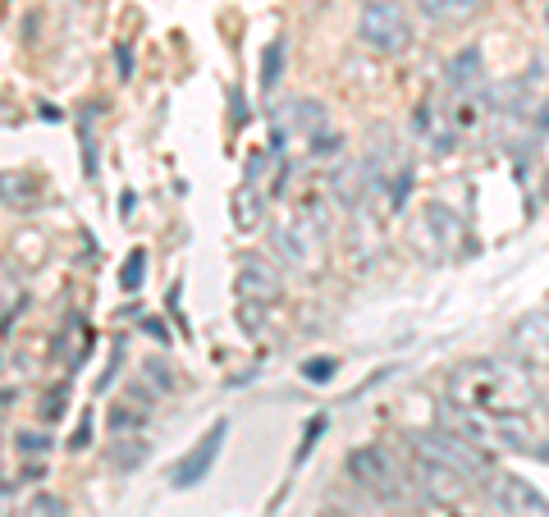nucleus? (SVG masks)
Returning a JSON list of instances; mask_svg holds the SVG:
<instances>
[{
  "mask_svg": "<svg viewBox=\"0 0 549 517\" xmlns=\"http://www.w3.org/2000/svg\"><path fill=\"white\" fill-rule=\"evenodd\" d=\"M540 389L527 367L499 362V357H472L449 371V408L481 412V417H531Z\"/></svg>",
  "mask_w": 549,
  "mask_h": 517,
  "instance_id": "nucleus-1",
  "label": "nucleus"
},
{
  "mask_svg": "<svg viewBox=\"0 0 549 517\" xmlns=\"http://www.w3.org/2000/svg\"><path fill=\"white\" fill-rule=\"evenodd\" d=\"M344 472L357 490L376 499V504L399 508L412 499V481H408V463H399V453H389L385 444H357L344 458Z\"/></svg>",
  "mask_w": 549,
  "mask_h": 517,
  "instance_id": "nucleus-2",
  "label": "nucleus"
},
{
  "mask_svg": "<svg viewBox=\"0 0 549 517\" xmlns=\"http://www.w3.org/2000/svg\"><path fill=\"white\" fill-rule=\"evenodd\" d=\"M357 37L376 55H408L417 42V28H412V14L399 0H366L362 14H357Z\"/></svg>",
  "mask_w": 549,
  "mask_h": 517,
  "instance_id": "nucleus-3",
  "label": "nucleus"
},
{
  "mask_svg": "<svg viewBox=\"0 0 549 517\" xmlns=\"http://www.w3.org/2000/svg\"><path fill=\"white\" fill-rule=\"evenodd\" d=\"M449 426L467 435L481 449H508V453H531L540 449V435L531 431L527 417H481V412H458L449 408Z\"/></svg>",
  "mask_w": 549,
  "mask_h": 517,
  "instance_id": "nucleus-4",
  "label": "nucleus"
},
{
  "mask_svg": "<svg viewBox=\"0 0 549 517\" xmlns=\"http://www.w3.org/2000/svg\"><path fill=\"white\" fill-rule=\"evenodd\" d=\"M481 508H485V517H549V499L540 495L527 476H517V472L485 476Z\"/></svg>",
  "mask_w": 549,
  "mask_h": 517,
  "instance_id": "nucleus-5",
  "label": "nucleus"
},
{
  "mask_svg": "<svg viewBox=\"0 0 549 517\" xmlns=\"http://www.w3.org/2000/svg\"><path fill=\"white\" fill-rule=\"evenodd\" d=\"M408 481L431 504H463V499L476 495V485H481L467 472H458V467L440 463V458H431V453H421V449H408Z\"/></svg>",
  "mask_w": 549,
  "mask_h": 517,
  "instance_id": "nucleus-6",
  "label": "nucleus"
},
{
  "mask_svg": "<svg viewBox=\"0 0 549 517\" xmlns=\"http://www.w3.org/2000/svg\"><path fill=\"white\" fill-rule=\"evenodd\" d=\"M325 234H330V220H321V211L284 216L280 225H275V252H280L289 266L312 270L325 252Z\"/></svg>",
  "mask_w": 549,
  "mask_h": 517,
  "instance_id": "nucleus-7",
  "label": "nucleus"
},
{
  "mask_svg": "<svg viewBox=\"0 0 549 517\" xmlns=\"http://www.w3.org/2000/svg\"><path fill=\"white\" fill-rule=\"evenodd\" d=\"M408 449L431 453V458H440V463L467 472L472 481H485V476H490V458H485V449L481 444H472L467 435H458L453 426H440V431H412Z\"/></svg>",
  "mask_w": 549,
  "mask_h": 517,
  "instance_id": "nucleus-8",
  "label": "nucleus"
},
{
  "mask_svg": "<svg viewBox=\"0 0 549 517\" xmlns=\"http://www.w3.org/2000/svg\"><path fill=\"white\" fill-rule=\"evenodd\" d=\"M444 119H449L453 142H476L485 138L490 119H495V101H490V87H467V92H449L444 87Z\"/></svg>",
  "mask_w": 549,
  "mask_h": 517,
  "instance_id": "nucleus-9",
  "label": "nucleus"
},
{
  "mask_svg": "<svg viewBox=\"0 0 549 517\" xmlns=\"http://www.w3.org/2000/svg\"><path fill=\"white\" fill-rule=\"evenodd\" d=\"M508 353L517 367L549 371V312H531L508 330Z\"/></svg>",
  "mask_w": 549,
  "mask_h": 517,
  "instance_id": "nucleus-10",
  "label": "nucleus"
},
{
  "mask_svg": "<svg viewBox=\"0 0 549 517\" xmlns=\"http://www.w3.org/2000/svg\"><path fill=\"white\" fill-rule=\"evenodd\" d=\"M234 293H238V302H243V307H270V302L284 293V280H280V270L270 266L266 257L248 252V257L238 261Z\"/></svg>",
  "mask_w": 549,
  "mask_h": 517,
  "instance_id": "nucleus-11",
  "label": "nucleus"
},
{
  "mask_svg": "<svg viewBox=\"0 0 549 517\" xmlns=\"http://www.w3.org/2000/svg\"><path fill=\"white\" fill-rule=\"evenodd\" d=\"M225 435H229V421H216V426L202 435V444H193V449L183 453L179 467H174V490H188V485H197V481L211 476L220 449H225Z\"/></svg>",
  "mask_w": 549,
  "mask_h": 517,
  "instance_id": "nucleus-12",
  "label": "nucleus"
},
{
  "mask_svg": "<svg viewBox=\"0 0 549 517\" xmlns=\"http://www.w3.org/2000/svg\"><path fill=\"white\" fill-rule=\"evenodd\" d=\"M412 133H417L421 147H431V151H453L458 147L453 133H449V119H444V101L440 97L417 101V110H412Z\"/></svg>",
  "mask_w": 549,
  "mask_h": 517,
  "instance_id": "nucleus-13",
  "label": "nucleus"
},
{
  "mask_svg": "<svg viewBox=\"0 0 549 517\" xmlns=\"http://www.w3.org/2000/svg\"><path fill=\"white\" fill-rule=\"evenodd\" d=\"M444 87L449 92H467V87H485V60L476 46H467L463 55H453L449 69H444Z\"/></svg>",
  "mask_w": 549,
  "mask_h": 517,
  "instance_id": "nucleus-14",
  "label": "nucleus"
},
{
  "mask_svg": "<svg viewBox=\"0 0 549 517\" xmlns=\"http://www.w3.org/2000/svg\"><path fill=\"white\" fill-rule=\"evenodd\" d=\"M321 124H325V115H321L316 101H289L284 115H280V138H284V133H298V138L312 142L316 133H321ZM280 138H275V142H280Z\"/></svg>",
  "mask_w": 549,
  "mask_h": 517,
  "instance_id": "nucleus-15",
  "label": "nucleus"
},
{
  "mask_svg": "<svg viewBox=\"0 0 549 517\" xmlns=\"http://www.w3.org/2000/svg\"><path fill=\"white\" fill-rule=\"evenodd\" d=\"M412 5L421 10V19L431 23H467L485 0H412Z\"/></svg>",
  "mask_w": 549,
  "mask_h": 517,
  "instance_id": "nucleus-16",
  "label": "nucleus"
},
{
  "mask_svg": "<svg viewBox=\"0 0 549 517\" xmlns=\"http://www.w3.org/2000/svg\"><path fill=\"white\" fill-rule=\"evenodd\" d=\"M234 225L238 229H257L261 225V193H257V184H243L234 193Z\"/></svg>",
  "mask_w": 549,
  "mask_h": 517,
  "instance_id": "nucleus-17",
  "label": "nucleus"
},
{
  "mask_svg": "<svg viewBox=\"0 0 549 517\" xmlns=\"http://www.w3.org/2000/svg\"><path fill=\"white\" fill-rule=\"evenodd\" d=\"M0 202L10 206H33L37 202V188L28 174H0Z\"/></svg>",
  "mask_w": 549,
  "mask_h": 517,
  "instance_id": "nucleus-18",
  "label": "nucleus"
},
{
  "mask_svg": "<svg viewBox=\"0 0 549 517\" xmlns=\"http://www.w3.org/2000/svg\"><path fill=\"white\" fill-rule=\"evenodd\" d=\"M280 60H284V42L275 37V42L266 46V60H261V87H266V92L280 83Z\"/></svg>",
  "mask_w": 549,
  "mask_h": 517,
  "instance_id": "nucleus-19",
  "label": "nucleus"
},
{
  "mask_svg": "<svg viewBox=\"0 0 549 517\" xmlns=\"http://www.w3.org/2000/svg\"><path fill=\"white\" fill-rule=\"evenodd\" d=\"M142 280H147V252H133L129 266L119 270V284H124V293H138Z\"/></svg>",
  "mask_w": 549,
  "mask_h": 517,
  "instance_id": "nucleus-20",
  "label": "nucleus"
},
{
  "mask_svg": "<svg viewBox=\"0 0 549 517\" xmlns=\"http://www.w3.org/2000/svg\"><path fill=\"white\" fill-rule=\"evenodd\" d=\"M302 376L307 380H330L334 376V357H312V362L302 367Z\"/></svg>",
  "mask_w": 549,
  "mask_h": 517,
  "instance_id": "nucleus-21",
  "label": "nucleus"
},
{
  "mask_svg": "<svg viewBox=\"0 0 549 517\" xmlns=\"http://www.w3.org/2000/svg\"><path fill=\"white\" fill-rule=\"evenodd\" d=\"M28 517H60V499H51V495L33 499V504H28Z\"/></svg>",
  "mask_w": 549,
  "mask_h": 517,
  "instance_id": "nucleus-22",
  "label": "nucleus"
}]
</instances>
